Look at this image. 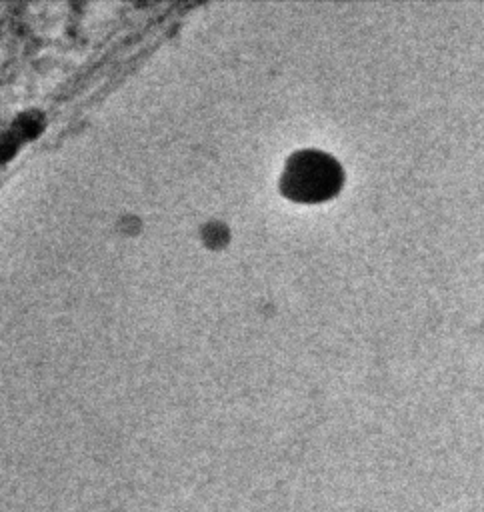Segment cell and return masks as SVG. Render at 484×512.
<instances>
[{
  "label": "cell",
  "instance_id": "cell-1",
  "mask_svg": "<svg viewBox=\"0 0 484 512\" xmlns=\"http://www.w3.org/2000/svg\"><path fill=\"white\" fill-rule=\"evenodd\" d=\"M342 186L340 164L320 150H300L292 154L280 176V192L304 204L324 202Z\"/></svg>",
  "mask_w": 484,
  "mask_h": 512
}]
</instances>
